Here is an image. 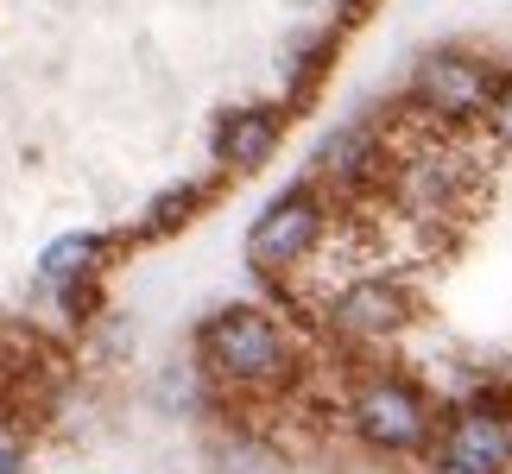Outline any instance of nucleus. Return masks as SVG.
<instances>
[{
    "label": "nucleus",
    "instance_id": "nucleus-1",
    "mask_svg": "<svg viewBox=\"0 0 512 474\" xmlns=\"http://www.w3.org/2000/svg\"><path fill=\"white\" fill-rule=\"evenodd\" d=\"M196 354H203V367L215 373L222 386H279L285 373H291V342H285V329L272 323L266 310H253V304H228V310H215L203 329H196Z\"/></svg>",
    "mask_w": 512,
    "mask_h": 474
},
{
    "label": "nucleus",
    "instance_id": "nucleus-2",
    "mask_svg": "<svg viewBox=\"0 0 512 474\" xmlns=\"http://www.w3.org/2000/svg\"><path fill=\"white\" fill-rule=\"evenodd\" d=\"M348 430L361 437L373 456H405V449H424L437 418H430V399L399 373H367L348 399Z\"/></svg>",
    "mask_w": 512,
    "mask_h": 474
},
{
    "label": "nucleus",
    "instance_id": "nucleus-3",
    "mask_svg": "<svg viewBox=\"0 0 512 474\" xmlns=\"http://www.w3.org/2000/svg\"><path fill=\"white\" fill-rule=\"evenodd\" d=\"M323 228H329V209H323L317 190L298 184V190L272 196L260 209V222L247 228V266L260 272V279H285V272H298L310 253H317Z\"/></svg>",
    "mask_w": 512,
    "mask_h": 474
},
{
    "label": "nucleus",
    "instance_id": "nucleus-4",
    "mask_svg": "<svg viewBox=\"0 0 512 474\" xmlns=\"http://www.w3.org/2000/svg\"><path fill=\"white\" fill-rule=\"evenodd\" d=\"M430 474H512V399L481 392L443 424Z\"/></svg>",
    "mask_w": 512,
    "mask_h": 474
},
{
    "label": "nucleus",
    "instance_id": "nucleus-5",
    "mask_svg": "<svg viewBox=\"0 0 512 474\" xmlns=\"http://www.w3.org/2000/svg\"><path fill=\"white\" fill-rule=\"evenodd\" d=\"M494 83H500V70L481 64V57L430 51V57H418V70H411V102H418V114H430V121H475V114H487V102H494Z\"/></svg>",
    "mask_w": 512,
    "mask_h": 474
},
{
    "label": "nucleus",
    "instance_id": "nucleus-6",
    "mask_svg": "<svg viewBox=\"0 0 512 474\" xmlns=\"http://www.w3.org/2000/svg\"><path fill=\"white\" fill-rule=\"evenodd\" d=\"M411 316H418L411 291L399 279H386V272H367V279H354L329 298L323 323L336 335H348V342H392V335L411 329Z\"/></svg>",
    "mask_w": 512,
    "mask_h": 474
},
{
    "label": "nucleus",
    "instance_id": "nucleus-7",
    "mask_svg": "<svg viewBox=\"0 0 512 474\" xmlns=\"http://www.w3.org/2000/svg\"><path fill=\"white\" fill-rule=\"evenodd\" d=\"M468 177L449 152H411L399 171H392V196H399L405 215H418V222H437V215H449L462 203Z\"/></svg>",
    "mask_w": 512,
    "mask_h": 474
},
{
    "label": "nucleus",
    "instance_id": "nucleus-8",
    "mask_svg": "<svg viewBox=\"0 0 512 474\" xmlns=\"http://www.w3.org/2000/svg\"><path fill=\"white\" fill-rule=\"evenodd\" d=\"M279 140H285V114L279 108H234V114H222L209 152H215L222 171H260L266 158L279 152Z\"/></svg>",
    "mask_w": 512,
    "mask_h": 474
},
{
    "label": "nucleus",
    "instance_id": "nucleus-9",
    "mask_svg": "<svg viewBox=\"0 0 512 474\" xmlns=\"http://www.w3.org/2000/svg\"><path fill=\"white\" fill-rule=\"evenodd\" d=\"M317 171L329 177V184H342V190L386 177V146H380V133H373L367 121L336 127V133H329V140L317 146Z\"/></svg>",
    "mask_w": 512,
    "mask_h": 474
},
{
    "label": "nucleus",
    "instance_id": "nucleus-10",
    "mask_svg": "<svg viewBox=\"0 0 512 474\" xmlns=\"http://www.w3.org/2000/svg\"><path fill=\"white\" fill-rule=\"evenodd\" d=\"M102 253H108V241H102V234H89V228L57 234V241H51L45 253H38V285H45V291L89 285L95 272H102Z\"/></svg>",
    "mask_w": 512,
    "mask_h": 474
},
{
    "label": "nucleus",
    "instance_id": "nucleus-11",
    "mask_svg": "<svg viewBox=\"0 0 512 474\" xmlns=\"http://www.w3.org/2000/svg\"><path fill=\"white\" fill-rule=\"evenodd\" d=\"M196 203H203V184H196V177H190V184H171V190H159V196L146 203V222H140V234L152 241V234H171V228H184L190 215H196Z\"/></svg>",
    "mask_w": 512,
    "mask_h": 474
},
{
    "label": "nucleus",
    "instance_id": "nucleus-12",
    "mask_svg": "<svg viewBox=\"0 0 512 474\" xmlns=\"http://www.w3.org/2000/svg\"><path fill=\"white\" fill-rule=\"evenodd\" d=\"M487 127H494V140L512 146V76L494 83V102H487Z\"/></svg>",
    "mask_w": 512,
    "mask_h": 474
},
{
    "label": "nucleus",
    "instance_id": "nucleus-13",
    "mask_svg": "<svg viewBox=\"0 0 512 474\" xmlns=\"http://www.w3.org/2000/svg\"><path fill=\"white\" fill-rule=\"evenodd\" d=\"M19 462H26V456H19V437L0 430V474H19Z\"/></svg>",
    "mask_w": 512,
    "mask_h": 474
}]
</instances>
